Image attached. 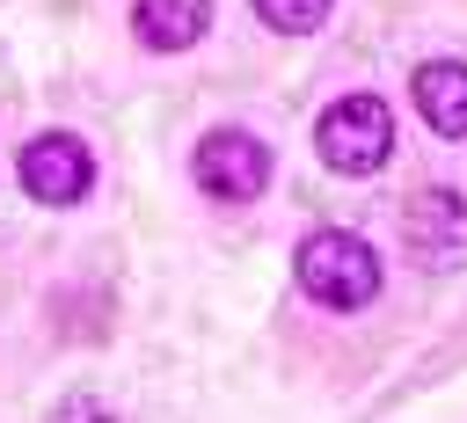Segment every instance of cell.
<instances>
[{"mask_svg":"<svg viewBox=\"0 0 467 423\" xmlns=\"http://www.w3.org/2000/svg\"><path fill=\"white\" fill-rule=\"evenodd\" d=\"M401 241H409V255H416L431 277L467 270V197L445 190V182L416 190V197L401 204Z\"/></svg>","mask_w":467,"mask_h":423,"instance_id":"obj_4","label":"cell"},{"mask_svg":"<svg viewBox=\"0 0 467 423\" xmlns=\"http://www.w3.org/2000/svg\"><path fill=\"white\" fill-rule=\"evenodd\" d=\"M44 423H117V416H109L95 394H58V408H51Z\"/></svg>","mask_w":467,"mask_h":423,"instance_id":"obj_9","label":"cell"},{"mask_svg":"<svg viewBox=\"0 0 467 423\" xmlns=\"http://www.w3.org/2000/svg\"><path fill=\"white\" fill-rule=\"evenodd\" d=\"M328 7L336 0H255V22L277 29V36H314L328 22Z\"/></svg>","mask_w":467,"mask_h":423,"instance_id":"obj_8","label":"cell"},{"mask_svg":"<svg viewBox=\"0 0 467 423\" xmlns=\"http://www.w3.org/2000/svg\"><path fill=\"white\" fill-rule=\"evenodd\" d=\"M212 29V0H131V36L146 51H190Z\"/></svg>","mask_w":467,"mask_h":423,"instance_id":"obj_7","label":"cell"},{"mask_svg":"<svg viewBox=\"0 0 467 423\" xmlns=\"http://www.w3.org/2000/svg\"><path fill=\"white\" fill-rule=\"evenodd\" d=\"M292 277H299V292H306L314 306H328V314H358V306L379 299L387 263H379V248H372L365 233H350V226H321V233L299 241Z\"/></svg>","mask_w":467,"mask_h":423,"instance_id":"obj_1","label":"cell"},{"mask_svg":"<svg viewBox=\"0 0 467 423\" xmlns=\"http://www.w3.org/2000/svg\"><path fill=\"white\" fill-rule=\"evenodd\" d=\"M15 175L36 204H80L95 190V153H88L80 131H36L15 160Z\"/></svg>","mask_w":467,"mask_h":423,"instance_id":"obj_5","label":"cell"},{"mask_svg":"<svg viewBox=\"0 0 467 423\" xmlns=\"http://www.w3.org/2000/svg\"><path fill=\"white\" fill-rule=\"evenodd\" d=\"M190 175H197V190L219 197V204H255V197L270 190V146H263L255 131H241V124H219V131L197 139Z\"/></svg>","mask_w":467,"mask_h":423,"instance_id":"obj_3","label":"cell"},{"mask_svg":"<svg viewBox=\"0 0 467 423\" xmlns=\"http://www.w3.org/2000/svg\"><path fill=\"white\" fill-rule=\"evenodd\" d=\"M409 102L438 139H467V58H423L409 73Z\"/></svg>","mask_w":467,"mask_h":423,"instance_id":"obj_6","label":"cell"},{"mask_svg":"<svg viewBox=\"0 0 467 423\" xmlns=\"http://www.w3.org/2000/svg\"><path fill=\"white\" fill-rule=\"evenodd\" d=\"M314 153L336 168V175H379L394 160V109L358 88V95H336L321 117H314Z\"/></svg>","mask_w":467,"mask_h":423,"instance_id":"obj_2","label":"cell"}]
</instances>
